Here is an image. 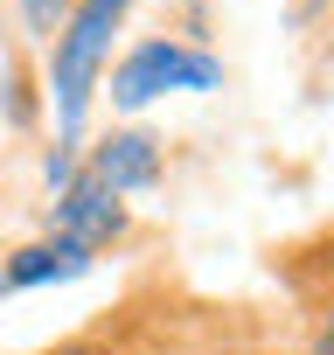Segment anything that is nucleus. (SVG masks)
Wrapping results in <instances>:
<instances>
[{
  "label": "nucleus",
  "mask_w": 334,
  "mask_h": 355,
  "mask_svg": "<svg viewBox=\"0 0 334 355\" xmlns=\"http://www.w3.org/2000/svg\"><path fill=\"white\" fill-rule=\"evenodd\" d=\"M125 15H132V0H77L70 21L56 28V42L42 49V91L56 112V146L84 139V119L112 77V42H118Z\"/></svg>",
  "instance_id": "f257e3e1"
},
{
  "label": "nucleus",
  "mask_w": 334,
  "mask_h": 355,
  "mask_svg": "<svg viewBox=\"0 0 334 355\" xmlns=\"http://www.w3.org/2000/svg\"><path fill=\"white\" fill-rule=\"evenodd\" d=\"M216 84H223V56H209L202 42H188V35H139L125 56H112L105 98H112V112H146L167 91H216Z\"/></svg>",
  "instance_id": "f03ea898"
},
{
  "label": "nucleus",
  "mask_w": 334,
  "mask_h": 355,
  "mask_svg": "<svg viewBox=\"0 0 334 355\" xmlns=\"http://www.w3.org/2000/svg\"><path fill=\"white\" fill-rule=\"evenodd\" d=\"M125 230H132V209H125V196H112L91 167H77L70 182L56 189V202H49V237H63V244H77V251H112V244H125Z\"/></svg>",
  "instance_id": "7ed1b4c3"
},
{
  "label": "nucleus",
  "mask_w": 334,
  "mask_h": 355,
  "mask_svg": "<svg viewBox=\"0 0 334 355\" xmlns=\"http://www.w3.org/2000/svg\"><path fill=\"white\" fill-rule=\"evenodd\" d=\"M84 167L98 174L112 196H153L160 174H167V146H160L153 132H139V125H118V132H105V139L84 153Z\"/></svg>",
  "instance_id": "20e7f679"
},
{
  "label": "nucleus",
  "mask_w": 334,
  "mask_h": 355,
  "mask_svg": "<svg viewBox=\"0 0 334 355\" xmlns=\"http://www.w3.org/2000/svg\"><path fill=\"white\" fill-rule=\"evenodd\" d=\"M91 272V251H77V244H63V237H35V244H21V251H8L0 258V293H35V286H70V279H84Z\"/></svg>",
  "instance_id": "39448f33"
},
{
  "label": "nucleus",
  "mask_w": 334,
  "mask_h": 355,
  "mask_svg": "<svg viewBox=\"0 0 334 355\" xmlns=\"http://www.w3.org/2000/svg\"><path fill=\"white\" fill-rule=\"evenodd\" d=\"M8 8H15V21L28 28V42H35V49H49V42H56V28L70 21L77 0H8Z\"/></svg>",
  "instance_id": "423d86ee"
},
{
  "label": "nucleus",
  "mask_w": 334,
  "mask_h": 355,
  "mask_svg": "<svg viewBox=\"0 0 334 355\" xmlns=\"http://www.w3.org/2000/svg\"><path fill=\"white\" fill-rule=\"evenodd\" d=\"M28 355H139V348H125V341L105 334V327H84V334H63V341H49V348H28Z\"/></svg>",
  "instance_id": "0eeeda50"
},
{
  "label": "nucleus",
  "mask_w": 334,
  "mask_h": 355,
  "mask_svg": "<svg viewBox=\"0 0 334 355\" xmlns=\"http://www.w3.org/2000/svg\"><path fill=\"white\" fill-rule=\"evenodd\" d=\"M188 355H285V348L265 341V334H202Z\"/></svg>",
  "instance_id": "6e6552de"
},
{
  "label": "nucleus",
  "mask_w": 334,
  "mask_h": 355,
  "mask_svg": "<svg viewBox=\"0 0 334 355\" xmlns=\"http://www.w3.org/2000/svg\"><path fill=\"white\" fill-rule=\"evenodd\" d=\"M299 300H306L313 313H334V244H327V258H313V272L299 279Z\"/></svg>",
  "instance_id": "1a4fd4ad"
},
{
  "label": "nucleus",
  "mask_w": 334,
  "mask_h": 355,
  "mask_svg": "<svg viewBox=\"0 0 334 355\" xmlns=\"http://www.w3.org/2000/svg\"><path fill=\"white\" fill-rule=\"evenodd\" d=\"M299 355H334V313H313V327H306V348Z\"/></svg>",
  "instance_id": "9d476101"
},
{
  "label": "nucleus",
  "mask_w": 334,
  "mask_h": 355,
  "mask_svg": "<svg viewBox=\"0 0 334 355\" xmlns=\"http://www.w3.org/2000/svg\"><path fill=\"white\" fill-rule=\"evenodd\" d=\"M320 8H327V0H292V15H299V21H313Z\"/></svg>",
  "instance_id": "9b49d317"
}]
</instances>
